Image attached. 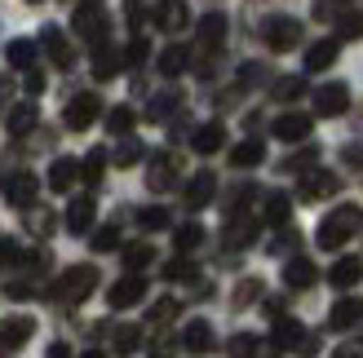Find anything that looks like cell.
Instances as JSON below:
<instances>
[{"label":"cell","instance_id":"6da1fadb","mask_svg":"<svg viewBox=\"0 0 363 358\" xmlns=\"http://www.w3.org/2000/svg\"><path fill=\"white\" fill-rule=\"evenodd\" d=\"M354 235H363V208H359V204H341V208H333L328 217L319 221L315 243L323 248V253H337V248L350 243Z\"/></svg>","mask_w":363,"mask_h":358},{"label":"cell","instance_id":"7a4b0ae2","mask_svg":"<svg viewBox=\"0 0 363 358\" xmlns=\"http://www.w3.org/2000/svg\"><path fill=\"white\" fill-rule=\"evenodd\" d=\"M94 288H98V270H94V265H71V270H62L58 279H53L49 296L62 301V306H76V301H84Z\"/></svg>","mask_w":363,"mask_h":358},{"label":"cell","instance_id":"3957f363","mask_svg":"<svg viewBox=\"0 0 363 358\" xmlns=\"http://www.w3.org/2000/svg\"><path fill=\"white\" fill-rule=\"evenodd\" d=\"M71 27L89 45H102L106 40V0H80L76 13H71Z\"/></svg>","mask_w":363,"mask_h":358},{"label":"cell","instance_id":"277c9868","mask_svg":"<svg viewBox=\"0 0 363 358\" xmlns=\"http://www.w3.org/2000/svg\"><path fill=\"white\" fill-rule=\"evenodd\" d=\"M262 40L275 53H288V49L301 45V23H297V18H288V13H275V18H266V23H262Z\"/></svg>","mask_w":363,"mask_h":358},{"label":"cell","instance_id":"5b68a950","mask_svg":"<svg viewBox=\"0 0 363 358\" xmlns=\"http://www.w3.org/2000/svg\"><path fill=\"white\" fill-rule=\"evenodd\" d=\"M270 341H275V350H297V354H319V341L311 332H306L297 318H275V332H270Z\"/></svg>","mask_w":363,"mask_h":358},{"label":"cell","instance_id":"8992f818","mask_svg":"<svg viewBox=\"0 0 363 358\" xmlns=\"http://www.w3.org/2000/svg\"><path fill=\"white\" fill-rule=\"evenodd\" d=\"M35 336V318L31 314H13L0 323V358H13L18 350H23L27 341Z\"/></svg>","mask_w":363,"mask_h":358},{"label":"cell","instance_id":"52a82bcc","mask_svg":"<svg viewBox=\"0 0 363 358\" xmlns=\"http://www.w3.org/2000/svg\"><path fill=\"white\" fill-rule=\"evenodd\" d=\"M337 190H341V177L328 173V168H306V173H301V186H297V195H301L306 204H315V200H333Z\"/></svg>","mask_w":363,"mask_h":358},{"label":"cell","instance_id":"ba28073f","mask_svg":"<svg viewBox=\"0 0 363 358\" xmlns=\"http://www.w3.org/2000/svg\"><path fill=\"white\" fill-rule=\"evenodd\" d=\"M98 115H102V98L98 93H76V98L67 102V111H62V120H67L71 133H84Z\"/></svg>","mask_w":363,"mask_h":358},{"label":"cell","instance_id":"9c48e42d","mask_svg":"<svg viewBox=\"0 0 363 358\" xmlns=\"http://www.w3.org/2000/svg\"><path fill=\"white\" fill-rule=\"evenodd\" d=\"M226 31H230L226 13H217V9H213V13L199 18V27H195V45L204 49V53H217V49L226 45Z\"/></svg>","mask_w":363,"mask_h":358},{"label":"cell","instance_id":"30bf717a","mask_svg":"<svg viewBox=\"0 0 363 358\" xmlns=\"http://www.w3.org/2000/svg\"><path fill=\"white\" fill-rule=\"evenodd\" d=\"M40 45H45L49 62L58 67V71H71V67H76V49H71V40H67L58 27H45V31H40Z\"/></svg>","mask_w":363,"mask_h":358},{"label":"cell","instance_id":"8fae6325","mask_svg":"<svg viewBox=\"0 0 363 358\" xmlns=\"http://www.w3.org/2000/svg\"><path fill=\"white\" fill-rule=\"evenodd\" d=\"M142 296H147V279H142V275H124L120 283H111V292H106V301H111V306L116 310H129V306H138V301Z\"/></svg>","mask_w":363,"mask_h":358},{"label":"cell","instance_id":"7c38bea8","mask_svg":"<svg viewBox=\"0 0 363 358\" xmlns=\"http://www.w3.org/2000/svg\"><path fill=\"white\" fill-rule=\"evenodd\" d=\"M350 106V88L346 84H323L315 88V115H341Z\"/></svg>","mask_w":363,"mask_h":358},{"label":"cell","instance_id":"4fadbf2b","mask_svg":"<svg viewBox=\"0 0 363 358\" xmlns=\"http://www.w3.org/2000/svg\"><path fill=\"white\" fill-rule=\"evenodd\" d=\"M35 190H40V182H35L31 173H13L9 182H5V200L13 208H31L35 204Z\"/></svg>","mask_w":363,"mask_h":358},{"label":"cell","instance_id":"5bb4252c","mask_svg":"<svg viewBox=\"0 0 363 358\" xmlns=\"http://www.w3.org/2000/svg\"><path fill=\"white\" fill-rule=\"evenodd\" d=\"M186 23H191L186 0H160V5H155V27L160 31H182Z\"/></svg>","mask_w":363,"mask_h":358},{"label":"cell","instance_id":"9a60e30c","mask_svg":"<svg viewBox=\"0 0 363 358\" xmlns=\"http://www.w3.org/2000/svg\"><path fill=\"white\" fill-rule=\"evenodd\" d=\"M328 323H333L337 332L359 328V323H363V296H341L337 306H333V314H328Z\"/></svg>","mask_w":363,"mask_h":358},{"label":"cell","instance_id":"2e32d148","mask_svg":"<svg viewBox=\"0 0 363 358\" xmlns=\"http://www.w3.org/2000/svg\"><path fill=\"white\" fill-rule=\"evenodd\" d=\"M328 283H333L337 292H350L354 283H363V261L359 257H341L333 270H328Z\"/></svg>","mask_w":363,"mask_h":358},{"label":"cell","instance_id":"e0dca14e","mask_svg":"<svg viewBox=\"0 0 363 358\" xmlns=\"http://www.w3.org/2000/svg\"><path fill=\"white\" fill-rule=\"evenodd\" d=\"M182 345H186L191 354H208L213 350V323L208 318H191V323L182 328Z\"/></svg>","mask_w":363,"mask_h":358},{"label":"cell","instance_id":"ac0fdd59","mask_svg":"<svg viewBox=\"0 0 363 358\" xmlns=\"http://www.w3.org/2000/svg\"><path fill=\"white\" fill-rule=\"evenodd\" d=\"M94 217H98V204L94 200H71L67 230H71V235H89V230H94Z\"/></svg>","mask_w":363,"mask_h":358},{"label":"cell","instance_id":"d6986e66","mask_svg":"<svg viewBox=\"0 0 363 358\" xmlns=\"http://www.w3.org/2000/svg\"><path fill=\"white\" fill-rule=\"evenodd\" d=\"M213 195H217V177L204 168V173H195L191 177V186H186V208H208L213 204Z\"/></svg>","mask_w":363,"mask_h":358},{"label":"cell","instance_id":"ffe728a7","mask_svg":"<svg viewBox=\"0 0 363 358\" xmlns=\"http://www.w3.org/2000/svg\"><path fill=\"white\" fill-rule=\"evenodd\" d=\"M173 182H177V159L173 155H155L151 168H147V186L151 190H169Z\"/></svg>","mask_w":363,"mask_h":358},{"label":"cell","instance_id":"44dd1931","mask_svg":"<svg viewBox=\"0 0 363 358\" xmlns=\"http://www.w3.org/2000/svg\"><path fill=\"white\" fill-rule=\"evenodd\" d=\"M315 279L319 275H315V261L311 257H293V261L284 265V283H288V288H297V292L301 288H315Z\"/></svg>","mask_w":363,"mask_h":358},{"label":"cell","instance_id":"7402d4cb","mask_svg":"<svg viewBox=\"0 0 363 358\" xmlns=\"http://www.w3.org/2000/svg\"><path fill=\"white\" fill-rule=\"evenodd\" d=\"M124 67V53L120 49H111V45H94V80H111L116 71Z\"/></svg>","mask_w":363,"mask_h":358},{"label":"cell","instance_id":"603a6c76","mask_svg":"<svg viewBox=\"0 0 363 358\" xmlns=\"http://www.w3.org/2000/svg\"><path fill=\"white\" fill-rule=\"evenodd\" d=\"M270 133H275L279 142H306V137H311V115H297V111L293 115H279Z\"/></svg>","mask_w":363,"mask_h":358},{"label":"cell","instance_id":"cb8c5ba5","mask_svg":"<svg viewBox=\"0 0 363 358\" xmlns=\"http://www.w3.org/2000/svg\"><path fill=\"white\" fill-rule=\"evenodd\" d=\"M191 146H195L199 155L222 151V146H226V129H222V124H199V129L191 133Z\"/></svg>","mask_w":363,"mask_h":358},{"label":"cell","instance_id":"d4e9b609","mask_svg":"<svg viewBox=\"0 0 363 358\" xmlns=\"http://www.w3.org/2000/svg\"><path fill=\"white\" fill-rule=\"evenodd\" d=\"M337 53H341V40H315L306 49V71H328L337 62Z\"/></svg>","mask_w":363,"mask_h":358},{"label":"cell","instance_id":"484cf974","mask_svg":"<svg viewBox=\"0 0 363 358\" xmlns=\"http://www.w3.org/2000/svg\"><path fill=\"white\" fill-rule=\"evenodd\" d=\"M288 217H293V200H288L284 190H270L266 200H262V221H270V226H284Z\"/></svg>","mask_w":363,"mask_h":358},{"label":"cell","instance_id":"4316f807","mask_svg":"<svg viewBox=\"0 0 363 358\" xmlns=\"http://www.w3.org/2000/svg\"><path fill=\"white\" fill-rule=\"evenodd\" d=\"M160 76H164V80H177L182 76V71H186L191 67V49H182V45H169L164 53H160Z\"/></svg>","mask_w":363,"mask_h":358},{"label":"cell","instance_id":"83f0119b","mask_svg":"<svg viewBox=\"0 0 363 358\" xmlns=\"http://www.w3.org/2000/svg\"><path fill=\"white\" fill-rule=\"evenodd\" d=\"M76 177H80V164H76V159H53V164H49V190H71V186H76Z\"/></svg>","mask_w":363,"mask_h":358},{"label":"cell","instance_id":"f1b7e54d","mask_svg":"<svg viewBox=\"0 0 363 358\" xmlns=\"http://www.w3.org/2000/svg\"><path fill=\"white\" fill-rule=\"evenodd\" d=\"M262 159H266V146H262L257 137H248V142H240V146L230 151V164L235 168H257Z\"/></svg>","mask_w":363,"mask_h":358},{"label":"cell","instance_id":"f546056e","mask_svg":"<svg viewBox=\"0 0 363 358\" xmlns=\"http://www.w3.org/2000/svg\"><path fill=\"white\" fill-rule=\"evenodd\" d=\"M5 58L13 71H31L35 67V40H9L5 45Z\"/></svg>","mask_w":363,"mask_h":358},{"label":"cell","instance_id":"4dcf8cb0","mask_svg":"<svg viewBox=\"0 0 363 358\" xmlns=\"http://www.w3.org/2000/svg\"><path fill=\"white\" fill-rule=\"evenodd\" d=\"M5 124H9V133H13V137L31 133V129H35V106H31V102H18L13 111H9V120H5Z\"/></svg>","mask_w":363,"mask_h":358},{"label":"cell","instance_id":"1f68e13d","mask_svg":"<svg viewBox=\"0 0 363 358\" xmlns=\"http://www.w3.org/2000/svg\"><path fill=\"white\" fill-rule=\"evenodd\" d=\"M252 235H257V226H252L248 217H240V212H235V217L226 221V239H230V248H248Z\"/></svg>","mask_w":363,"mask_h":358},{"label":"cell","instance_id":"d6a6232c","mask_svg":"<svg viewBox=\"0 0 363 358\" xmlns=\"http://www.w3.org/2000/svg\"><path fill=\"white\" fill-rule=\"evenodd\" d=\"M151 261H155V248H151V243H133V248H124V270L142 275Z\"/></svg>","mask_w":363,"mask_h":358},{"label":"cell","instance_id":"836d02e7","mask_svg":"<svg viewBox=\"0 0 363 358\" xmlns=\"http://www.w3.org/2000/svg\"><path fill=\"white\" fill-rule=\"evenodd\" d=\"M306 93V80L301 76H279L275 88H270V98H279V102H297Z\"/></svg>","mask_w":363,"mask_h":358},{"label":"cell","instance_id":"e575fe53","mask_svg":"<svg viewBox=\"0 0 363 358\" xmlns=\"http://www.w3.org/2000/svg\"><path fill=\"white\" fill-rule=\"evenodd\" d=\"M133 111H129V106H111V111H106V129H111L116 137H129L133 133Z\"/></svg>","mask_w":363,"mask_h":358},{"label":"cell","instance_id":"d590c367","mask_svg":"<svg viewBox=\"0 0 363 358\" xmlns=\"http://www.w3.org/2000/svg\"><path fill=\"white\" fill-rule=\"evenodd\" d=\"M337 35H341V40H359V35H363V9H346V13H341L337 18Z\"/></svg>","mask_w":363,"mask_h":358},{"label":"cell","instance_id":"8d00e7d4","mask_svg":"<svg viewBox=\"0 0 363 358\" xmlns=\"http://www.w3.org/2000/svg\"><path fill=\"white\" fill-rule=\"evenodd\" d=\"M177 93H173V88H169V93H160V98H151V106H147V120H169L173 111H177Z\"/></svg>","mask_w":363,"mask_h":358},{"label":"cell","instance_id":"74e56055","mask_svg":"<svg viewBox=\"0 0 363 358\" xmlns=\"http://www.w3.org/2000/svg\"><path fill=\"white\" fill-rule=\"evenodd\" d=\"M102 168H106V151H89V155H84V164H80V173H84V182H89V186H98V182H102Z\"/></svg>","mask_w":363,"mask_h":358},{"label":"cell","instance_id":"f35d334b","mask_svg":"<svg viewBox=\"0 0 363 358\" xmlns=\"http://www.w3.org/2000/svg\"><path fill=\"white\" fill-rule=\"evenodd\" d=\"M173 243H177V253H195V248L204 243V226H195V221H191V226H182Z\"/></svg>","mask_w":363,"mask_h":358},{"label":"cell","instance_id":"ab89813d","mask_svg":"<svg viewBox=\"0 0 363 358\" xmlns=\"http://www.w3.org/2000/svg\"><path fill=\"white\" fill-rule=\"evenodd\" d=\"M226 354H230V358H252V354H257V336H252V332H240V336H230Z\"/></svg>","mask_w":363,"mask_h":358},{"label":"cell","instance_id":"60d3db41","mask_svg":"<svg viewBox=\"0 0 363 358\" xmlns=\"http://www.w3.org/2000/svg\"><path fill=\"white\" fill-rule=\"evenodd\" d=\"M142 151H147V146H142L138 137H124V142H120V151H116V164H120V168L138 164V159H142Z\"/></svg>","mask_w":363,"mask_h":358},{"label":"cell","instance_id":"b9f144b4","mask_svg":"<svg viewBox=\"0 0 363 358\" xmlns=\"http://www.w3.org/2000/svg\"><path fill=\"white\" fill-rule=\"evenodd\" d=\"M138 226L142 230H164L169 226V208H142L138 212Z\"/></svg>","mask_w":363,"mask_h":358},{"label":"cell","instance_id":"7bdbcfd3","mask_svg":"<svg viewBox=\"0 0 363 358\" xmlns=\"http://www.w3.org/2000/svg\"><path fill=\"white\" fill-rule=\"evenodd\" d=\"M111 248H120V226L94 230V253H111Z\"/></svg>","mask_w":363,"mask_h":358},{"label":"cell","instance_id":"ee69618b","mask_svg":"<svg viewBox=\"0 0 363 358\" xmlns=\"http://www.w3.org/2000/svg\"><path fill=\"white\" fill-rule=\"evenodd\" d=\"M257 296H262V279H244L240 288H235V306L244 310V306H252V301H257Z\"/></svg>","mask_w":363,"mask_h":358},{"label":"cell","instance_id":"f6af8a7d","mask_svg":"<svg viewBox=\"0 0 363 358\" xmlns=\"http://www.w3.org/2000/svg\"><path fill=\"white\" fill-rule=\"evenodd\" d=\"M111 345H116L120 354H133V350L142 345V328H120V332H116V341H111Z\"/></svg>","mask_w":363,"mask_h":358},{"label":"cell","instance_id":"bcb514c9","mask_svg":"<svg viewBox=\"0 0 363 358\" xmlns=\"http://www.w3.org/2000/svg\"><path fill=\"white\" fill-rule=\"evenodd\" d=\"M147 318H151V323H169V318H177V301H169V296H164V301H155Z\"/></svg>","mask_w":363,"mask_h":358},{"label":"cell","instance_id":"7dc6e473","mask_svg":"<svg viewBox=\"0 0 363 358\" xmlns=\"http://www.w3.org/2000/svg\"><path fill=\"white\" fill-rule=\"evenodd\" d=\"M142 58H147V40L138 35V40H129V49H124V67H138Z\"/></svg>","mask_w":363,"mask_h":358},{"label":"cell","instance_id":"c3c4849f","mask_svg":"<svg viewBox=\"0 0 363 358\" xmlns=\"http://www.w3.org/2000/svg\"><path fill=\"white\" fill-rule=\"evenodd\" d=\"M293 248H297V235H293V230H284V235L270 243V253H279V257H284V253H293Z\"/></svg>","mask_w":363,"mask_h":358},{"label":"cell","instance_id":"681fc988","mask_svg":"<svg viewBox=\"0 0 363 358\" xmlns=\"http://www.w3.org/2000/svg\"><path fill=\"white\" fill-rule=\"evenodd\" d=\"M164 279H191V265L186 261H169L164 265Z\"/></svg>","mask_w":363,"mask_h":358},{"label":"cell","instance_id":"f907efd6","mask_svg":"<svg viewBox=\"0 0 363 358\" xmlns=\"http://www.w3.org/2000/svg\"><path fill=\"white\" fill-rule=\"evenodd\" d=\"M40 88H45V76H40V71H27V93H40Z\"/></svg>","mask_w":363,"mask_h":358},{"label":"cell","instance_id":"816d5d0a","mask_svg":"<svg viewBox=\"0 0 363 358\" xmlns=\"http://www.w3.org/2000/svg\"><path fill=\"white\" fill-rule=\"evenodd\" d=\"M262 310H266V318H284V301H279V296H270Z\"/></svg>","mask_w":363,"mask_h":358},{"label":"cell","instance_id":"f5cc1de1","mask_svg":"<svg viewBox=\"0 0 363 358\" xmlns=\"http://www.w3.org/2000/svg\"><path fill=\"white\" fill-rule=\"evenodd\" d=\"M45 358H71V350H67V341H58V345H49V354Z\"/></svg>","mask_w":363,"mask_h":358},{"label":"cell","instance_id":"db71d44e","mask_svg":"<svg viewBox=\"0 0 363 358\" xmlns=\"http://www.w3.org/2000/svg\"><path fill=\"white\" fill-rule=\"evenodd\" d=\"M333 358H363V350H359V345H346V350H337Z\"/></svg>","mask_w":363,"mask_h":358},{"label":"cell","instance_id":"11a10c76","mask_svg":"<svg viewBox=\"0 0 363 358\" xmlns=\"http://www.w3.org/2000/svg\"><path fill=\"white\" fill-rule=\"evenodd\" d=\"M9 88H13V84H9V76H0V102L9 98Z\"/></svg>","mask_w":363,"mask_h":358},{"label":"cell","instance_id":"9f6ffc18","mask_svg":"<svg viewBox=\"0 0 363 358\" xmlns=\"http://www.w3.org/2000/svg\"><path fill=\"white\" fill-rule=\"evenodd\" d=\"M80 358H106V354H102V350H84Z\"/></svg>","mask_w":363,"mask_h":358},{"label":"cell","instance_id":"6f0895ef","mask_svg":"<svg viewBox=\"0 0 363 358\" xmlns=\"http://www.w3.org/2000/svg\"><path fill=\"white\" fill-rule=\"evenodd\" d=\"M27 5H40V0H27Z\"/></svg>","mask_w":363,"mask_h":358}]
</instances>
